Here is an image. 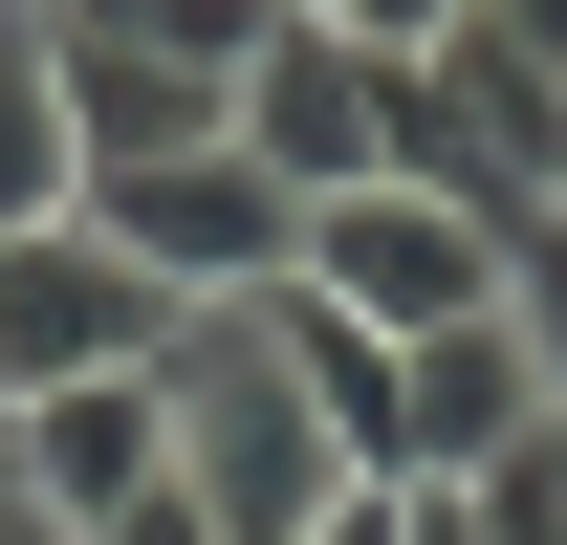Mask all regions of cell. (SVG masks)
Returning a JSON list of instances; mask_svg holds the SVG:
<instances>
[{"label": "cell", "mask_w": 567, "mask_h": 545, "mask_svg": "<svg viewBox=\"0 0 567 545\" xmlns=\"http://www.w3.org/2000/svg\"><path fill=\"white\" fill-rule=\"evenodd\" d=\"M153 393H175V502H197L218 545H306L350 502V436L306 414V371H284L262 306H197V328L153 349Z\"/></svg>", "instance_id": "6da1fadb"}, {"label": "cell", "mask_w": 567, "mask_h": 545, "mask_svg": "<svg viewBox=\"0 0 567 545\" xmlns=\"http://www.w3.org/2000/svg\"><path fill=\"white\" fill-rule=\"evenodd\" d=\"M218 132L262 153L284 197H371V175H415V66L350 44V22H306V0H262V44H240V88H218Z\"/></svg>", "instance_id": "7a4b0ae2"}, {"label": "cell", "mask_w": 567, "mask_h": 545, "mask_svg": "<svg viewBox=\"0 0 567 545\" xmlns=\"http://www.w3.org/2000/svg\"><path fill=\"white\" fill-rule=\"evenodd\" d=\"M87 218H110V263H132V284H175V306H262V284L306 263V197H284V175H262L240 132L87 175Z\"/></svg>", "instance_id": "3957f363"}, {"label": "cell", "mask_w": 567, "mask_h": 545, "mask_svg": "<svg viewBox=\"0 0 567 545\" xmlns=\"http://www.w3.org/2000/svg\"><path fill=\"white\" fill-rule=\"evenodd\" d=\"M306 306H350V328H393V349H436V328H481L502 306V218L481 197H436V175H371V197H306Z\"/></svg>", "instance_id": "277c9868"}, {"label": "cell", "mask_w": 567, "mask_h": 545, "mask_svg": "<svg viewBox=\"0 0 567 545\" xmlns=\"http://www.w3.org/2000/svg\"><path fill=\"white\" fill-rule=\"evenodd\" d=\"M415 175H436V197H481L502 240L567 218V66H546V44H502L481 0L415 44Z\"/></svg>", "instance_id": "5b68a950"}, {"label": "cell", "mask_w": 567, "mask_h": 545, "mask_svg": "<svg viewBox=\"0 0 567 545\" xmlns=\"http://www.w3.org/2000/svg\"><path fill=\"white\" fill-rule=\"evenodd\" d=\"M175 328H197V306L110 263V218H44V240H0V414H22V393H87V371H153Z\"/></svg>", "instance_id": "8992f818"}, {"label": "cell", "mask_w": 567, "mask_h": 545, "mask_svg": "<svg viewBox=\"0 0 567 545\" xmlns=\"http://www.w3.org/2000/svg\"><path fill=\"white\" fill-rule=\"evenodd\" d=\"M0 480H22V502H44L66 545H110V524L153 502V480H175V393H153V371H87V393H22V414H0Z\"/></svg>", "instance_id": "52a82bcc"}, {"label": "cell", "mask_w": 567, "mask_h": 545, "mask_svg": "<svg viewBox=\"0 0 567 545\" xmlns=\"http://www.w3.org/2000/svg\"><path fill=\"white\" fill-rule=\"evenodd\" d=\"M524 436H567L546 414V371H524V328H436V349H393V480H502Z\"/></svg>", "instance_id": "ba28073f"}, {"label": "cell", "mask_w": 567, "mask_h": 545, "mask_svg": "<svg viewBox=\"0 0 567 545\" xmlns=\"http://www.w3.org/2000/svg\"><path fill=\"white\" fill-rule=\"evenodd\" d=\"M44 218H87V132H66L44 0H0V240H44Z\"/></svg>", "instance_id": "9c48e42d"}, {"label": "cell", "mask_w": 567, "mask_h": 545, "mask_svg": "<svg viewBox=\"0 0 567 545\" xmlns=\"http://www.w3.org/2000/svg\"><path fill=\"white\" fill-rule=\"evenodd\" d=\"M66 44V22H44ZM218 88L240 66H153V44H66V132H87V175H132V153H197L218 132Z\"/></svg>", "instance_id": "30bf717a"}, {"label": "cell", "mask_w": 567, "mask_h": 545, "mask_svg": "<svg viewBox=\"0 0 567 545\" xmlns=\"http://www.w3.org/2000/svg\"><path fill=\"white\" fill-rule=\"evenodd\" d=\"M66 44H153V66H240L262 44V0H44Z\"/></svg>", "instance_id": "8fae6325"}, {"label": "cell", "mask_w": 567, "mask_h": 545, "mask_svg": "<svg viewBox=\"0 0 567 545\" xmlns=\"http://www.w3.org/2000/svg\"><path fill=\"white\" fill-rule=\"evenodd\" d=\"M502 328H524V371H546V414H567V218L502 240Z\"/></svg>", "instance_id": "7c38bea8"}, {"label": "cell", "mask_w": 567, "mask_h": 545, "mask_svg": "<svg viewBox=\"0 0 567 545\" xmlns=\"http://www.w3.org/2000/svg\"><path fill=\"white\" fill-rule=\"evenodd\" d=\"M306 22H350V44H393V66H415V44L458 22V0H306Z\"/></svg>", "instance_id": "4fadbf2b"}, {"label": "cell", "mask_w": 567, "mask_h": 545, "mask_svg": "<svg viewBox=\"0 0 567 545\" xmlns=\"http://www.w3.org/2000/svg\"><path fill=\"white\" fill-rule=\"evenodd\" d=\"M306 545H415V480H350V502H328Z\"/></svg>", "instance_id": "5bb4252c"}, {"label": "cell", "mask_w": 567, "mask_h": 545, "mask_svg": "<svg viewBox=\"0 0 567 545\" xmlns=\"http://www.w3.org/2000/svg\"><path fill=\"white\" fill-rule=\"evenodd\" d=\"M110 545H218V524H197V502H175V480H153V502H132V524H110Z\"/></svg>", "instance_id": "9a60e30c"}, {"label": "cell", "mask_w": 567, "mask_h": 545, "mask_svg": "<svg viewBox=\"0 0 567 545\" xmlns=\"http://www.w3.org/2000/svg\"><path fill=\"white\" fill-rule=\"evenodd\" d=\"M481 22H502V44H546V66H567V0H481Z\"/></svg>", "instance_id": "2e32d148"}, {"label": "cell", "mask_w": 567, "mask_h": 545, "mask_svg": "<svg viewBox=\"0 0 567 545\" xmlns=\"http://www.w3.org/2000/svg\"><path fill=\"white\" fill-rule=\"evenodd\" d=\"M0 545H66V524H44V502H22V480H0Z\"/></svg>", "instance_id": "e0dca14e"}]
</instances>
